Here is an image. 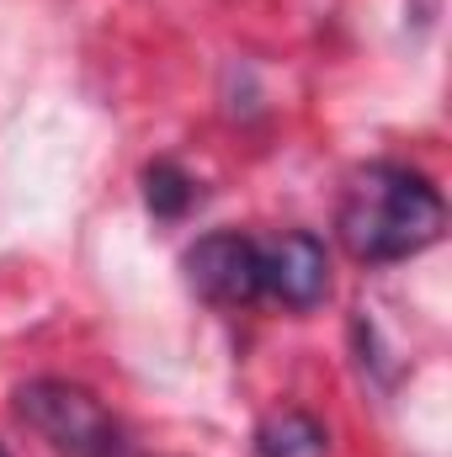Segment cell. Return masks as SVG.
<instances>
[{
    "mask_svg": "<svg viewBox=\"0 0 452 457\" xmlns=\"http://www.w3.org/2000/svg\"><path fill=\"white\" fill-rule=\"evenodd\" d=\"M442 224H448L442 192L421 170L394 165V160L362 165L346 181L336 213L346 250L367 266H394V261H410V255L431 250L442 239Z\"/></svg>",
    "mask_w": 452,
    "mask_h": 457,
    "instance_id": "obj_1",
    "label": "cell"
},
{
    "mask_svg": "<svg viewBox=\"0 0 452 457\" xmlns=\"http://www.w3.org/2000/svg\"><path fill=\"white\" fill-rule=\"evenodd\" d=\"M16 415L54 447L59 457H128L122 426L107 404L64 378H32L16 388Z\"/></svg>",
    "mask_w": 452,
    "mask_h": 457,
    "instance_id": "obj_2",
    "label": "cell"
},
{
    "mask_svg": "<svg viewBox=\"0 0 452 457\" xmlns=\"http://www.w3.org/2000/svg\"><path fill=\"white\" fill-rule=\"evenodd\" d=\"M331 293V255L309 228L261 239V298L282 309H314Z\"/></svg>",
    "mask_w": 452,
    "mask_h": 457,
    "instance_id": "obj_3",
    "label": "cell"
},
{
    "mask_svg": "<svg viewBox=\"0 0 452 457\" xmlns=\"http://www.w3.org/2000/svg\"><path fill=\"white\" fill-rule=\"evenodd\" d=\"M187 277L208 303H261V239L250 234H208L187 250Z\"/></svg>",
    "mask_w": 452,
    "mask_h": 457,
    "instance_id": "obj_4",
    "label": "cell"
},
{
    "mask_svg": "<svg viewBox=\"0 0 452 457\" xmlns=\"http://www.w3.org/2000/svg\"><path fill=\"white\" fill-rule=\"evenodd\" d=\"M325 453H331L325 426L298 415V410H282L255 431V457H325Z\"/></svg>",
    "mask_w": 452,
    "mask_h": 457,
    "instance_id": "obj_5",
    "label": "cell"
},
{
    "mask_svg": "<svg viewBox=\"0 0 452 457\" xmlns=\"http://www.w3.org/2000/svg\"><path fill=\"white\" fill-rule=\"evenodd\" d=\"M144 181H149V208H155V213H165V219H171V213H181V208L192 203V181H187L176 165H155Z\"/></svg>",
    "mask_w": 452,
    "mask_h": 457,
    "instance_id": "obj_6",
    "label": "cell"
},
{
    "mask_svg": "<svg viewBox=\"0 0 452 457\" xmlns=\"http://www.w3.org/2000/svg\"><path fill=\"white\" fill-rule=\"evenodd\" d=\"M0 457H5V447H0Z\"/></svg>",
    "mask_w": 452,
    "mask_h": 457,
    "instance_id": "obj_7",
    "label": "cell"
}]
</instances>
